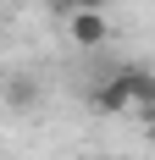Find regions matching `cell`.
<instances>
[{
	"label": "cell",
	"instance_id": "cell-1",
	"mask_svg": "<svg viewBox=\"0 0 155 160\" xmlns=\"http://www.w3.org/2000/svg\"><path fill=\"white\" fill-rule=\"evenodd\" d=\"M67 33L78 50H100L111 39V22H105V11H78V17H67Z\"/></svg>",
	"mask_w": 155,
	"mask_h": 160
},
{
	"label": "cell",
	"instance_id": "cell-2",
	"mask_svg": "<svg viewBox=\"0 0 155 160\" xmlns=\"http://www.w3.org/2000/svg\"><path fill=\"white\" fill-rule=\"evenodd\" d=\"M94 111H105V116H116V111H133V94H127L122 72H111V78L94 88Z\"/></svg>",
	"mask_w": 155,
	"mask_h": 160
},
{
	"label": "cell",
	"instance_id": "cell-3",
	"mask_svg": "<svg viewBox=\"0 0 155 160\" xmlns=\"http://www.w3.org/2000/svg\"><path fill=\"white\" fill-rule=\"evenodd\" d=\"M122 83H127V94H133V105L155 111V72L150 66H122Z\"/></svg>",
	"mask_w": 155,
	"mask_h": 160
},
{
	"label": "cell",
	"instance_id": "cell-4",
	"mask_svg": "<svg viewBox=\"0 0 155 160\" xmlns=\"http://www.w3.org/2000/svg\"><path fill=\"white\" fill-rule=\"evenodd\" d=\"M45 6H50V11L67 22V17H78V11H105L111 0H45Z\"/></svg>",
	"mask_w": 155,
	"mask_h": 160
},
{
	"label": "cell",
	"instance_id": "cell-5",
	"mask_svg": "<svg viewBox=\"0 0 155 160\" xmlns=\"http://www.w3.org/2000/svg\"><path fill=\"white\" fill-rule=\"evenodd\" d=\"M33 105V78H11V111H28Z\"/></svg>",
	"mask_w": 155,
	"mask_h": 160
}]
</instances>
